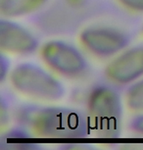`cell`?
Instances as JSON below:
<instances>
[{
	"mask_svg": "<svg viewBox=\"0 0 143 150\" xmlns=\"http://www.w3.org/2000/svg\"><path fill=\"white\" fill-rule=\"evenodd\" d=\"M20 122L35 135L47 138H80L90 129L86 116L69 108L24 109L20 113Z\"/></svg>",
	"mask_w": 143,
	"mask_h": 150,
	"instance_id": "cell-1",
	"label": "cell"
},
{
	"mask_svg": "<svg viewBox=\"0 0 143 150\" xmlns=\"http://www.w3.org/2000/svg\"><path fill=\"white\" fill-rule=\"evenodd\" d=\"M89 128L99 137L114 138L122 127V103L119 94L110 87L98 86L91 91L87 102Z\"/></svg>",
	"mask_w": 143,
	"mask_h": 150,
	"instance_id": "cell-2",
	"label": "cell"
},
{
	"mask_svg": "<svg viewBox=\"0 0 143 150\" xmlns=\"http://www.w3.org/2000/svg\"><path fill=\"white\" fill-rule=\"evenodd\" d=\"M11 83L18 91L42 100H58L64 87L45 71L32 64H21L11 74Z\"/></svg>",
	"mask_w": 143,
	"mask_h": 150,
	"instance_id": "cell-3",
	"label": "cell"
},
{
	"mask_svg": "<svg viewBox=\"0 0 143 150\" xmlns=\"http://www.w3.org/2000/svg\"><path fill=\"white\" fill-rule=\"evenodd\" d=\"M41 56L48 66L64 76H77L85 69V61L80 53L61 41H50L44 44Z\"/></svg>",
	"mask_w": 143,
	"mask_h": 150,
	"instance_id": "cell-4",
	"label": "cell"
},
{
	"mask_svg": "<svg viewBox=\"0 0 143 150\" xmlns=\"http://www.w3.org/2000/svg\"><path fill=\"white\" fill-rule=\"evenodd\" d=\"M81 43L90 52L99 56H111L128 44L124 33L111 28H89L80 33Z\"/></svg>",
	"mask_w": 143,
	"mask_h": 150,
	"instance_id": "cell-5",
	"label": "cell"
},
{
	"mask_svg": "<svg viewBox=\"0 0 143 150\" xmlns=\"http://www.w3.org/2000/svg\"><path fill=\"white\" fill-rule=\"evenodd\" d=\"M143 75V46L130 49L106 68V76L114 83L125 84Z\"/></svg>",
	"mask_w": 143,
	"mask_h": 150,
	"instance_id": "cell-6",
	"label": "cell"
},
{
	"mask_svg": "<svg viewBox=\"0 0 143 150\" xmlns=\"http://www.w3.org/2000/svg\"><path fill=\"white\" fill-rule=\"evenodd\" d=\"M0 46L6 52L26 54L35 49L37 41L27 30L19 25L9 21H1Z\"/></svg>",
	"mask_w": 143,
	"mask_h": 150,
	"instance_id": "cell-7",
	"label": "cell"
},
{
	"mask_svg": "<svg viewBox=\"0 0 143 150\" xmlns=\"http://www.w3.org/2000/svg\"><path fill=\"white\" fill-rule=\"evenodd\" d=\"M45 0H0V10L6 17H17L32 13Z\"/></svg>",
	"mask_w": 143,
	"mask_h": 150,
	"instance_id": "cell-8",
	"label": "cell"
},
{
	"mask_svg": "<svg viewBox=\"0 0 143 150\" xmlns=\"http://www.w3.org/2000/svg\"><path fill=\"white\" fill-rule=\"evenodd\" d=\"M127 103L133 111H143V80L130 87L127 93Z\"/></svg>",
	"mask_w": 143,
	"mask_h": 150,
	"instance_id": "cell-9",
	"label": "cell"
},
{
	"mask_svg": "<svg viewBox=\"0 0 143 150\" xmlns=\"http://www.w3.org/2000/svg\"><path fill=\"white\" fill-rule=\"evenodd\" d=\"M123 5L135 12H143V0H119Z\"/></svg>",
	"mask_w": 143,
	"mask_h": 150,
	"instance_id": "cell-10",
	"label": "cell"
},
{
	"mask_svg": "<svg viewBox=\"0 0 143 150\" xmlns=\"http://www.w3.org/2000/svg\"><path fill=\"white\" fill-rule=\"evenodd\" d=\"M131 128L134 132L143 134V115L136 117L131 123Z\"/></svg>",
	"mask_w": 143,
	"mask_h": 150,
	"instance_id": "cell-11",
	"label": "cell"
},
{
	"mask_svg": "<svg viewBox=\"0 0 143 150\" xmlns=\"http://www.w3.org/2000/svg\"><path fill=\"white\" fill-rule=\"evenodd\" d=\"M69 2L74 5H80L82 2V0H69Z\"/></svg>",
	"mask_w": 143,
	"mask_h": 150,
	"instance_id": "cell-12",
	"label": "cell"
}]
</instances>
